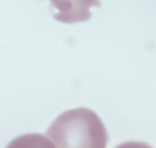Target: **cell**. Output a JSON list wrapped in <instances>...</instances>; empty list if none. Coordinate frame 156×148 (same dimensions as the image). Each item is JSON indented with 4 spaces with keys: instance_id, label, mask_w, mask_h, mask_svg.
I'll return each instance as SVG.
<instances>
[{
    "instance_id": "obj_2",
    "label": "cell",
    "mask_w": 156,
    "mask_h": 148,
    "mask_svg": "<svg viewBox=\"0 0 156 148\" xmlns=\"http://www.w3.org/2000/svg\"><path fill=\"white\" fill-rule=\"evenodd\" d=\"M54 8V19L61 23H81L92 16L90 8L98 7L100 0H50Z\"/></svg>"
},
{
    "instance_id": "obj_1",
    "label": "cell",
    "mask_w": 156,
    "mask_h": 148,
    "mask_svg": "<svg viewBox=\"0 0 156 148\" xmlns=\"http://www.w3.org/2000/svg\"><path fill=\"white\" fill-rule=\"evenodd\" d=\"M47 136L57 147H105L108 135L100 117L86 108L65 112L51 124Z\"/></svg>"
}]
</instances>
